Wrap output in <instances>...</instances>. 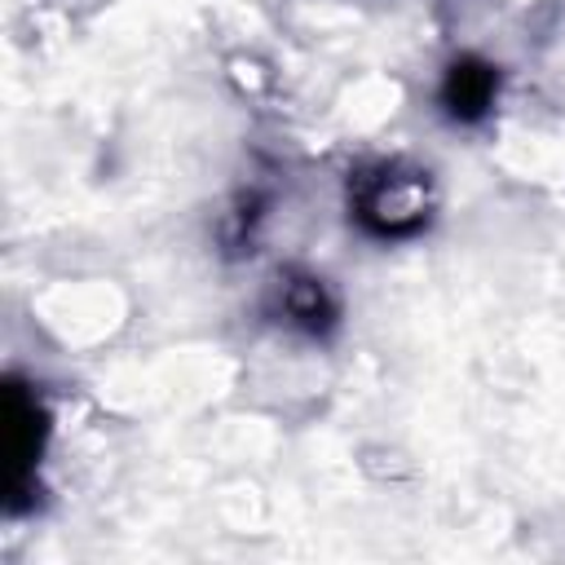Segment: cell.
Segmentation results:
<instances>
[{"label":"cell","instance_id":"obj_1","mask_svg":"<svg viewBox=\"0 0 565 565\" xmlns=\"http://www.w3.org/2000/svg\"><path fill=\"white\" fill-rule=\"evenodd\" d=\"M490 88H494V79L486 66H455L450 84H446V102L455 115H477L490 102Z\"/></svg>","mask_w":565,"mask_h":565}]
</instances>
